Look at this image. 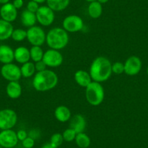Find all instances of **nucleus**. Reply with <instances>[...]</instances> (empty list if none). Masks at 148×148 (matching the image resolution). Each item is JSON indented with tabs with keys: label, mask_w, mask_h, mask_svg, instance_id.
Instances as JSON below:
<instances>
[{
	"label": "nucleus",
	"mask_w": 148,
	"mask_h": 148,
	"mask_svg": "<svg viewBox=\"0 0 148 148\" xmlns=\"http://www.w3.org/2000/svg\"><path fill=\"white\" fill-rule=\"evenodd\" d=\"M112 73V64L105 57H97L91 64L89 74L93 82L99 83L106 82Z\"/></svg>",
	"instance_id": "obj_1"
},
{
	"label": "nucleus",
	"mask_w": 148,
	"mask_h": 148,
	"mask_svg": "<svg viewBox=\"0 0 148 148\" xmlns=\"http://www.w3.org/2000/svg\"><path fill=\"white\" fill-rule=\"evenodd\" d=\"M58 83L57 74L51 70L37 72L33 79V86L38 92H47L54 89Z\"/></svg>",
	"instance_id": "obj_2"
},
{
	"label": "nucleus",
	"mask_w": 148,
	"mask_h": 148,
	"mask_svg": "<svg viewBox=\"0 0 148 148\" xmlns=\"http://www.w3.org/2000/svg\"><path fill=\"white\" fill-rule=\"evenodd\" d=\"M69 36L68 32L62 28H53L46 36V42L50 49L60 50L68 45Z\"/></svg>",
	"instance_id": "obj_3"
},
{
	"label": "nucleus",
	"mask_w": 148,
	"mask_h": 148,
	"mask_svg": "<svg viewBox=\"0 0 148 148\" xmlns=\"http://www.w3.org/2000/svg\"><path fill=\"white\" fill-rule=\"evenodd\" d=\"M86 99L92 106H98L103 102L105 91L100 83L92 81L86 87Z\"/></svg>",
	"instance_id": "obj_4"
},
{
	"label": "nucleus",
	"mask_w": 148,
	"mask_h": 148,
	"mask_svg": "<svg viewBox=\"0 0 148 148\" xmlns=\"http://www.w3.org/2000/svg\"><path fill=\"white\" fill-rule=\"evenodd\" d=\"M18 116L13 110L3 109L0 110V129H12L16 125Z\"/></svg>",
	"instance_id": "obj_5"
},
{
	"label": "nucleus",
	"mask_w": 148,
	"mask_h": 148,
	"mask_svg": "<svg viewBox=\"0 0 148 148\" xmlns=\"http://www.w3.org/2000/svg\"><path fill=\"white\" fill-rule=\"evenodd\" d=\"M27 31V38L28 42L33 46L41 47L46 42V36L45 31L39 26H32Z\"/></svg>",
	"instance_id": "obj_6"
},
{
	"label": "nucleus",
	"mask_w": 148,
	"mask_h": 148,
	"mask_svg": "<svg viewBox=\"0 0 148 148\" xmlns=\"http://www.w3.org/2000/svg\"><path fill=\"white\" fill-rule=\"evenodd\" d=\"M2 77L9 82H18L21 78V68L13 63L4 64L1 68Z\"/></svg>",
	"instance_id": "obj_7"
},
{
	"label": "nucleus",
	"mask_w": 148,
	"mask_h": 148,
	"mask_svg": "<svg viewBox=\"0 0 148 148\" xmlns=\"http://www.w3.org/2000/svg\"><path fill=\"white\" fill-rule=\"evenodd\" d=\"M62 27L67 32H78L84 28V21L81 17L76 15H68L63 20Z\"/></svg>",
	"instance_id": "obj_8"
},
{
	"label": "nucleus",
	"mask_w": 148,
	"mask_h": 148,
	"mask_svg": "<svg viewBox=\"0 0 148 148\" xmlns=\"http://www.w3.org/2000/svg\"><path fill=\"white\" fill-rule=\"evenodd\" d=\"M42 60L47 67L56 68L62 65L63 62V57L59 50L49 49L44 53Z\"/></svg>",
	"instance_id": "obj_9"
},
{
	"label": "nucleus",
	"mask_w": 148,
	"mask_h": 148,
	"mask_svg": "<svg viewBox=\"0 0 148 148\" xmlns=\"http://www.w3.org/2000/svg\"><path fill=\"white\" fill-rule=\"evenodd\" d=\"M36 16L37 21L43 26H49L55 21V12L47 5L39 7L36 12Z\"/></svg>",
	"instance_id": "obj_10"
},
{
	"label": "nucleus",
	"mask_w": 148,
	"mask_h": 148,
	"mask_svg": "<svg viewBox=\"0 0 148 148\" xmlns=\"http://www.w3.org/2000/svg\"><path fill=\"white\" fill-rule=\"evenodd\" d=\"M16 132L12 129L2 130L0 132V146L3 148H13L18 145Z\"/></svg>",
	"instance_id": "obj_11"
},
{
	"label": "nucleus",
	"mask_w": 148,
	"mask_h": 148,
	"mask_svg": "<svg viewBox=\"0 0 148 148\" xmlns=\"http://www.w3.org/2000/svg\"><path fill=\"white\" fill-rule=\"evenodd\" d=\"M124 73L128 76H136L142 69V61L137 56H131L124 62Z\"/></svg>",
	"instance_id": "obj_12"
},
{
	"label": "nucleus",
	"mask_w": 148,
	"mask_h": 148,
	"mask_svg": "<svg viewBox=\"0 0 148 148\" xmlns=\"http://www.w3.org/2000/svg\"><path fill=\"white\" fill-rule=\"evenodd\" d=\"M0 16L2 20L8 22H13L18 16V11L12 3L3 5L0 8Z\"/></svg>",
	"instance_id": "obj_13"
},
{
	"label": "nucleus",
	"mask_w": 148,
	"mask_h": 148,
	"mask_svg": "<svg viewBox=\"0 0 148 148\" xmlns=\"http://www.w3.org/2000/svg\"><path fill=\"white\" fill-rule=\"evenodd\" d=\"M86 122L84 117L80 114H76L71 119L70 128L73 129L76 133H82L86 129Z\"/></svg>",
	"instance_id": "obj_14"
},
{
	"label": "nucleus",
	"mask_w": 148,
	"mask_h": 148,
	"mask_svg": "<svg viewBox=\"0 0 148 148\" xmlns=\"http://www.w3.org/2000/svg\"><path fill=\"white\" fill-rule=\"evenodd\" d=\"M15 60L14 50L8 45L0 46V62L3 64L11 63Z\"/></svg>",
	"instance_id": "obj_15"
},
{
	"label": "nucleus",
	"mask_w": 148,
	"mask_h": 148,
	"mask_svg": "<svg viewBox=\"0 0 148 148\" xmlns=\"http://www.w3.org/2000/svg\"><path fill=\"white\" fill-rule=\"evenodd\" d=\"M74 79L79 86L84 88H86L92 82L89 73L83 70H79L75 73Z\"/></svg>",
	"instance_id": "obj_16"
},
{
	"label": "nucleus",
	"mask_w": 148,
	"mask_h": 148,
	"mask_svg": "<svg viewBox=\"0 0 148 148\" xmlns=\"http://www.w3.org/2000/svg\"><path fill=\"white\" fill-rule=\"evenodd\" d=\"M14 58L17 62L21 64L29 62L31 59L30 50L25 47H19L14 50Z\"/></svg>",
	"instance_id": "obj_17"
},
{
	"label": "nucleus",
	"mask_w": 148,
	"mask_h": 148,
	"mask_svg": "<svg viewBox=\"0 0 148 148\" xmlns=\"http://www.w3.org/2000/svg\"><path fill=\"white\" fill-rule=\"evenodd\" d=\"M7 95L11 99H18L22 94V87L18 82H10L6 88Z\"/></svg>",
	"instance_id": "obj_18"
},
{
	"label": "nucleus",
	"mask_w": 148,
	"mask_h": 148,
	"mask_svg": "<svg viewBox=\"0 0 148 148\" xmlns=\"http://www.w3.org/2000/svg\"><path fill=\"white\" fill-rule=\"evenodd\" d=\"M55 116L58 121L62 123L68 121L71 118V112L68 107L60 105L56 108L55 110Z\"/></svg>",
	"instance_id": "obj_19"
},
{
	"label": "nucleus",
	"mask_w": 148,
	"mask_h": 148,
	"mask_svg": "<svg viewBox=\"0 0 148 148\" xmlns=\"http://www.w3.org/2000/svg\"><path fill=\"white\" fill-rule=\"evenodd\" d=\"M13 30L11 23L0 19V41L7 40L10 38Z\"/></svg>",
	"instance_id": "obj_20"
},
{
	"label": "nucleus",
	"mask_w": 148,
	"mask_h": 148,
	"mask_svg": "<svg viewBox=\"0 0 148 148\" xmlns=\"http://www.w3.org/2000/svg\"><path fill=\"white\" fill-rule=\"evenodd\" d=\"M21 19L23 25L28 28L34 26L37 21L36 13L30 12L28 10H25L23 11V12L21 13Z\"/></svg>",
	"instance_id": "obj_21"
},
{
	"label": "nucleus",
	"mask_w": 148,
	"mask_h": 148,
	"mask_svg": "<svg viewBox=\"0 0 148 148\" xmlns=\"http://www.w3.org/2000/svg\"><path fill=\"white\" fill-rule=\"evenodd\" d=\"M47 4L54 12H60L68 8L70 0H47Z\"/></svg>",
	"instance_id": "obj_22"
},
{
	"label": "nucleus",
	"mask_w": 148,
	"mask_h": 148,
	"mask_svg": "<svg viewBox=\"0 0 148 148\" xmlns=\"http://www.w3.org/2000/svg\"><path fill=\"white\" fill-rule=\"evenodd\" d=\"M88 13L92 18L94 19L99 18L102 13V4L98 2L97 0L90 2L88 7Z\"/></svg>",
	"instance_id": "obj_23"
},
{
	"label": "nucleus",
	"mask_w": 148,
	"mask_h": 148,
	"mask_svg": "<svg viewBox=\"0 0 148 148\" xmlns=\"http://www.w3.org/2000/svg\"><path fill=\"white\" fill-rule=\"evenodd\" d=\"M75 141H76V143L77 145V146L80 148H88L90 146V138L84 132L78 133L76 134Z\"/></svg>",
	"instance_id": "obj_24"
},
{
	"label": "nucleus",
	"mask_w": 148,
	"mask_h": 148,
	"mask_svg": "<svg viewBox=\"0 0 148 148\" xmlns=\"http://www.w3.org/2000/svg\"><path fill=\"white\" fill-rule=\"evenodd\" d=\"M21 75L24 78L31 77L35 73V65H34V62H28L22 64V66L21 67Z\"/></svg>",
	"instance_id": "obj_25"
},
{
	"label": "nucleus",
	"mask_w": 148,
	"mask_h": 148,
	"mask_svg": "<svg viewBox=\"0 0 148 148\" xmlns=\"http://www.w3.org/2000/svg\"><path fill=\"white\" fill-rule=\"evenodd\" d=\"M43 49L39 46H33L30 49V55H31V59L34 62H36L42 60L44 56Z\"/></svg>",
	"instance_id": "obj_26"
},
{
	"label": "nucleus",
	"mask_w": 148,
	"mask_h": 148,
	"mask_svg": "<svg viewBox=\"0 0 148 148\" xmlns=\"http://www.w3.org/2000/svg\"><path fill=\"white\" fill-rule=\"evenodd\" d=\"M11 37L15 42H22L27 38V31L21 28H17L13 30Z\"/></svg>",
	"instance_id": "obj_27"
},
{
	"label": "nucleus",
	"mask_w": 148,
	"mask_h": 148,
	"mask_svg": "<svg viewBox=\"0 0 148 148\" xmlns=\"http://www.w3.org/2000/svg\"><path fill=\"white\" fill-rule=\"evenodd\" d=\"M76 134H77V133L73 129H71V128H68V129H65L63 132V133H62V137H63L64 141L71 142L75 140Z\"/></svg>",
	"instance_id": "obj_28"
},
{
	"label": "nucleus",
	"mask_w": 148,
	"mask_h": 148,
	"mask_svg": "<svg viewBox=\"0 0 148 148\" xmlns=\"http://www.w3.org/2000/svg\"><path fill=\"white\" fill-rule=\"evenodd\" d=\"M64 139L62 137V134L60 133H55L52 135L50 138V143L56 147L60 146L63 142Z\"/></svg>",
	"instance_id": "obj_29"
},
{
	"label": "nucleus",
	"mask_w": 148,
	"mask_h": 148,
	"mask_svg": "<svg viewBox=\"0 0 148 148\" xmlns=\"http://www.w3.org/2000/svg\"><path fill=\"white\" fill-rule=\"evenodd\" d=\"M112 72L116 75H120L124 73V64L121 62H116L112 65Z\"/></svg>",
	"instance_id": "obj_30"
},
{
	"label": "nucleus",
	"mask_w": 148,
	"mask_h": 148,
	"mask_svg": "<svg viewBox=\"0 0 148 148\" xmlns=\"http://www.w3.org/2000/svg\"><path fill=\"white\" fill-rule=\"evenodd\" d=\"M39 3H37V2L31 0L30 2H28V5H27V9L26 10H28L30 11V12L36 13V12H37V10H38L39 8Z\"/></svg>",
	"instance_id": "obj_31"
},
{
	"label": "nucleus",
	"mask_w": 148,
	"mask_h": 148,
	"mask_svg": "<svg viewBox=\"0 0 148 148\" xmlns=\"http://www.w3.org/2000/svg\"><path fill=\"white\" fill-rule=\"evenodd\" d=\"M22 145L24 148H33L35 145V140L31 136H28L23 141Z\"/></svg>",
	"instance_id": "obj_32"
},
{
	"label": "nucleus",
	"mask_w": 148,
	"mask_h": 148,
	"mask_svg": "<svg viewBox=\"0 0 148 148\" xmlns=\"http://www.w3.org/2000/svg\"><path fill=\"white\" fill-rule=\"evenodd\" d=\"M35 68H36V71L37 72H41V71H45L47 69V65H45V63L44 62L43 60H40L39 62H35Z\"/></svg>",
	"instance_id": "obj_33"
},
{
	"label": "nucleus",
	"mask_w": 148,
	"mask_h": 148,
	"mask_svg": "<svg viewBox=\"0 0 148 148\" xmlns=\"http://www.w3.org/2000/svg\"><path fill=\"white\" fill-rule=\"evenodd\" d=\"M17 136H18V139L19 141H23L25 139V138L28 137V133L26 132V131L23 130V129H21V130H19L18 132H16Z\"/></svg>",
	"instance_id": "obj_34"
},
{
	"label": "nucleus",
	"mask_w": 148,
	"mask_h": 148,
	"mask_svg": "<svg viewBox=\"0 0 148 148\" xmlns=\"http://www.w3.org/2000/svg\"><path fill=\"white\" fill-rule=\"evenodd\" d=\"M23 0H14L12 5H13L14 7L18 10L21 9V8L23 6Z\"/></svg>",
	"instance_id": "obj_35"
},
{
	"label": "nucleus",
	"mask_w": 148,
	"mask_h": 148,
	"mask_svg": "<svg viewBox=\"0 0 148 148\" xmlns=\"http://www.w3.org/2000/svg\"><path fill=\"white\" fill-rule=\"evenodd\" d=\"M41 148H58L56 147H55L54 145H52L50 142H47V143H45V145H42V147Z\"/></svg>",
	"instance_id": "obj_36"
},
{
	"label": "nucleus",
	"mask_w": 148,
	"mask_h": 148,
	"mask_svg": "<svg viewBox=\"0 0 148 148\" xmlns=\"http://www.w3.org/2000/svg\"><path fill=\"white\" fill-rule=\"evenodd\" d=\"M10 0H0V4H2V5H5V4L9 3Z\"/></svg>",
	"instance_id": "obj_37"
},
{
	"label": "nucleus",
	"mask_w": 148,
	"mask_h": 148,
	"mask_svg": "<svg viewBox=\"0 0 148 148\" xmlns=\"http://www.w3.org/2000/svg\"><path fill=\"white\" fill-rule=\"evenodd\" d=\"M32 1H34V2H37V3L39 4H42L44 3V2H47V0H32Z\"/></svg>",
	"instance_id": "obj_38"
},
{
	"label": "nucleus",
	"mask_w": 148,
	"mask_h": 148,
	"mask_svg": "<svg viewBox=\"0 0 148 148\" xmlns=\"http://www.w3.org/2000/svg\"><path fill=\"white\" fill-rule=\"evenodd\" d=\"M98 2H99L100 4H105L109 1V0H97Z\"/></svg>",
	"instance_id": "obj_39"
},
{
	"label": "nucleus",
	"mask_w": 148,
	"mask_h": 148,
	"mask_svg": "<svg viewBox=\"0 0 148 148\" xmlns=\"http://www.w3.org/2000/svg\"><path fill=\"white\" fill-rule=\"evenodd\" d=\"M85 1H86V2H94V1H96V0H85Z\"/></svg>",
	"instance_id": "obj_40"
},
{
	"label": "nucleus",
	"mask_w": 148,
	"mask_h": 148,
	"mask_svg": "<svg viewBox=\"0 0 148 148\" xmlns=\"http://www.w3.org/2000/svg\"><path fill=\"white\" fill-rule=\"evenodd\" d=\"M147 75H148V67H147Z\"/></svg>",
	"instance_id": "obj_41"
},
{
	"label": "nucleus",
	"mask_w": 148,
	"mask_h": 148,
	"mask_svg": "<svg viewBox=\"0 0 148 148\" xmlns=\"http://www.w3.org/2000/svg\"><path fill=\"white\" fill-rule=\"evenodd\" d=\"M0 148H2V147H1V146H0Z\"/></svg>",
	"instance_id": "obj_42"
}]
</instances>
